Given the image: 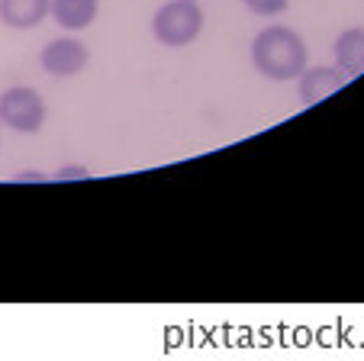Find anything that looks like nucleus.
Listing matches in <instances>:
<instances>
[{"instance_id": "20e7f679", "label": "nucleus", "mask_w": 364, "mask_h": 361, "mask_svg": "<svg viewBox=\"0 0 364 361\" xmlns=\"http://www.w3.org/2000/svg\"><path fill=\"white\" fill-rule=\"evenodd\" d=\"M87 46L81 39H71V36H62V39H52L46 48H42V68L52 78H75L77 71L87 68Z\"/></svg>"}, {"instance_id": "6e6552de", "label": "nucleus", "mask_w": 364, "mask_h": 361, "mask_svg": "<svg viewBox=\"0 0 364 361\" xmlns=\"http://www.w3.org/2000/svg\"><path fill=\"white\" fill-rule=\"evenodd\" d=\"M100 0H52V16L62 29H87Z\"/></svg>"}, {"instance_id": "423d86ee", "label": "nucleus", "mask_w": 364, "mask_h": 361, "mask_svg": "<svg viewBox=\"0 0 364 361\" xmlns=\"http://www.w3.org/2000/svg\"><path fill=\"white\" fill-rule=\"evenodd\" d=\"M52 14V0H0V23L10 29H33Z\"/></svg>"}, {"instance_id": "9d476101", "label": "nucleus", "mask_w": 364, "mask_h": 361, "mask_svg": "<svg viewBox=\"0 0 364 361\" xmlns=\"http://www.w3.org/2000/svg\"><path fill=\"white\" fill-rule=\"evenodd\" d=\"M84 174H87L84 168H68V171H62V177H84Z\"/></svg>"}, {"instance_id": "0eeeda50", "label": "nucleus", "mask_w": 364, "mask_h": 361, "mask_svg": "<svg viewBox=\"0 0 364 361\" xmlns=\"http://www.w3.org/2000/svg\"><path fill=\"white\" fill-rule=\"evenodd\" d=\"M336 65L345 71L348 78L364 75V29H345L336 39Z\"/></svg>"}, {"instance_id": "1a4fd4ad", "label": "nucleus", "mask_w": 364, "mask_h": 361, "mask_svg": "<svg viewBox=\"0 0 364 361\" xmlns=\"http://www.w3.org/2000/svg\"><path fill=\"white\" fill-rule=\"evenodd\" d=\"M242 4L258 16H277L290 7V0H242Z\"/></svg>"}, {"instance_id": "39448f33", "label": "nucleus", "mask_w": 364, "mask_h": 361, "mask_svg": "<svg viewBox=\"0 0 364 361\" xmlns=\"http://www.w3.org/2000/svg\"><path fill=\"white\" fill-rule=\"evenodd\" d=\"M348 84V75L342 68H329V65H319V68H303L300 71V100L306 107H316L326 97H332L336 90H342Z\"/></svg>"}, {"instance_id": "f257e3e1", "label": "nucleus", "mask_w": 364, "mask_h": 361, "mask_svg": "<svg viewBox=\"0 0 364 361\" xmlns=\"http://www.w3.org/2000/svg\"><path fill=\"white\" fill-rule=\"evenodd\" d=\"M252 62L271 81L300 78V71L306 68V42L290 26H268L255 36Z\"/></svg>"}, {"instance_id": "f03ea898", "label": "nucleus", "mask_w": 364, "mask_h": 361, "mask_svg": "<svg viewBox=\"0 0 364 361\" xmlns=\"http://www.w3.org/2000/svg\"><path fill=\"white\" fill-rule=\"evenodd\" d=\"M203 29V10L197 7V0H171L155 14L151 20V33L161 46H191Z\"/></svg>"}, {"instance_id": "7ed1b4c3", "label": "nucleus", "mask_w": 364, "mask_h": 361, "mask_svg": "<svg viewBox=\"0 0 364 361\" xmlns=\"http://www.w3.org/2000/svg\"><path fill=\"white\" fill-rule=\"evenodd\" d=\"M0 123L14 132H39L46 123V100L33 88H7L0 94Z\"/></svg>"}]
</instances>
